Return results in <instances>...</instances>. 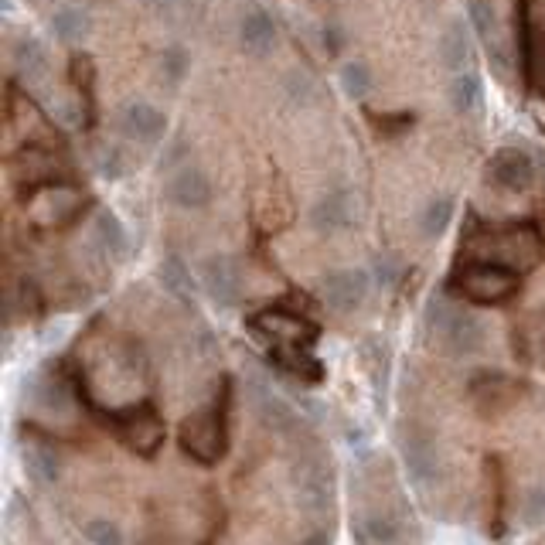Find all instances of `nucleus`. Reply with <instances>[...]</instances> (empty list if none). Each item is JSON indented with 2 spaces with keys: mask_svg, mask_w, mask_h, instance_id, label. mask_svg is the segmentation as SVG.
I'll return each mask as SVG.
<instances>
[{
  "mask_svg": "<svg viewBox=\"0 0 545 545\" xmlns=\"http://www.w3.org/2000/svg\"><path fill=\"white\" fill-rule=\"evenodd\" d=\"M75 396L86 402L92 416H96L123 447H130L133 454L144 460L157 457V450H161L164 443V419L154 409V402H137V406H127V409H99L82 379L75 382Z\"/></svg>",
  "mask_w": 545,
  "mask_h": 545,
  "instance_id": "nucleus-1",
  "label": "nucleus"
},
{
  "mask_svg": "<svg viewBox=\"0 0 545 545\" xmlns=\"http://www.w3.org/2000/svg\"><path fill=\"white\" fill-rule=\"evenodd\" d=\"M229 399H232V382L222 379L218 399L208 409H198L181 423V447L184 454L198 464L212 467L225 457L229 450Z\"/></svg>",
  "mask_w": 545,
  "mask_h": 545,
  "instance_id": "nucleus-2",
  "label": "nucleus"
},
{
  "mask_svg": "<svg viewBox=\"0 0 545 545\" xmlns=\"http://www.w3.org/2000/svg\"><path fill=\"white\" fill-rule=\"evenodd\" d=\"M426 327L440 338V345L450 351L454 358H467L484 345V327L471 314V310H460L450 304L447 297H433L426 304Z\"/></svg>",
  "mask_w": 545,
  "mask_h": 545,
  "instance_id": "nucleus-3",
  "label": "nucleus"
},
{
  "mask_svg": "<svg viewBox=\"0 0 545 545\" xmlns=\"http://www.w3.org/2000/svg\"><path fill=\"white\" fill-rule=\"evenodd\" d=\"M457 290L464 293L471 304L498 307L518 293V273L511 266H501L494 259H481V263H464L457 270Z\"/></svg>",
  "mask_w": 545,
  "mask_h": 545,
  "instance_id": "nucleus-4",
  "label": "nucleus"
},
{
  "mask_svg": "<svg viewBox=\"0 0 545 545\" xmlns=\"http://www.w3.org/2000/svg\"><path fill=\"white\" fill-rule=\"evenodd\" d=\"M249 331L253 338L263 341L266 348H314L317 341V324H310L307 317L290 314L283 307L273 310H259V314L249 317Z\"/></svg>",
  "mask_w": 545,
  "mask_h": 545,
  "instance_id": "nucleus-5",
  "label": "nucleus"
},
{
  "mask_svg": "<svg viewBox=\"0 0 545 545\" xmlns=\"http://www.w3.org/2000/svg\"><path fill=\"white\" fill-rule=\"evenodd\" d=\"M481 253L494 259L501 266H511V270H532L542 259V239L535 229L528 225H515L508 232H494V236H484Z\"/></svg>",
  "mask_w": 545,
  "mask_h": 545,
  "instance_id": "nucleus-6",
  "label": "nucleus"
},
{
  "mask_svg": "<svg viewBox=\"0 0 545 545\" xmlns=\"http://www.w3.org/2000/svg\"><path fill=\"white\" fill-rule=\"evenodd\" d=\"M116 127H120L123 137L133 140V144L154 147L161 144L167 133V116L157 106L144 103V99H130V103H123L120 113H116Z\"/></svg>",
  "mask_w": 545,
  "mask_h": 545,
  "instance_id": "nucleus-7",
  "label": "nucleus"
},
{
  "mask_svg": "<svg viewBox=\"0 0 545 545\" xmlns=\"http://www.w3.org/2000/svg\"><path fill=\"white\" fill-rule=\"evenodd\" d=\"M488 181L498 191H511V195H522L532 188L535 181V164L525 150L518 147H498L488 161Z\"/></svg>",
  "mask_w": 545,
  "mask_h": 545,
  "instance_id": "nucleus-8",
  "label": "nucleus"
},
{
  "mask_svg": "<svg viewBox=\"0 0 545 545\" xmlns=\"http://www.w3.org/2000/svg\"><path fill=\"white\" fill-rule=\"evenodd\" d=\"M198 280H201V290L208 293V300H212L215 307H236L239 304L242 280H239L236 259H229V256L201 259Z\"/></svg>",
  "mask_w": 545,
  "mask_h": 545,
  "instance_id": "nucleus-9",
  "label": "nucleus"
},
{
  "mask_svg": "<svg viewBox=\"0 0 545 545\" xmlns=\"http://www.w3.org/2000/svg\"><path fill=\"white\" fill-rule=\"evenodd\" d=\"M525 396V382H515L501 372H481L471 382V402L477 406V413L484 416H498L505 409L515 406Z\"/></svg>",
  "mask_w": 545,
  "mask_h": 545,
  "instance_id": "nucleus-10",
  "label": "nucleus"
},
{
  "mask_svg": "<svg viewBox=\"0 0 545 545\" xmlns=\"http://www.w3.org/2000/svg\"><path fill=\"white\" fill-rule=\"evenodd\" d=\"M321 297H324V304L331 310H338V314H351V310L362 307L368 297V273L358 270V266L324 273Z\"/></svg>",
  "mask_w": 545,
  "mask_h": 545,
  "instance_id": "nucleus-11",
  "label": "nucleus"
},
{
  "mask_svg": "<svg viewBox=\"0 0 545 545\" xmlns=\"http://www.w3.org/2000/svg\"><path fill=\"white\" fill-rule=\"evenodd\" d=\"M246 389H249V402H253V409L263 426H270L276 433H290L293 426H297V413L290 409V402H283L276 396L263 375H249Z\"/></svg>",
  "mask_w": 545,
  "mask_h": 545,
  "instance_id": "nucleus-12",
  "label": "nucleus"
},
{
  "mask_svg": "<svg viewBox=\"0 0 545 545\" xmlns=\"http://www.w3.org/2000/svg\"><path fill=\"white\" fill-rule=\"evenodd\" d=\"M35 222L45 225V229H65L72 222L75 212H79V195L69 188V184H48L41 188V195L35 198Z\"/></svg>",
  "mask_w": 545,
  "mask_h": 545,
  "instance_id": "nucleus-13",
  "label": "nucleus"
},
{
  "mask_svg": "<svg viewBox=\"0 0 545 545\" xmlns=\"http://www.w3.org/2000/svg\"><path fill=\"white\" fill-rule=\"evenodd\" d=\"M212 178H208L201 167H181L178 174L167 184V198L174 201L184 212H201V208L212 205Z\"/></svg>",
  "mask_w": 545,
  "mask_h": 545,
  "instance_id": "nucleus-14",
  "label": "nucleus"
},
{
  "mask_svg": "<svg viewBox=\"0 0 545 545\" xmlns=\"http://www.w3.org/2000/svg\"><path fill=\"white\" fill-rule=\"evenodd\" d=\"M21 460L38 484H55L58 477H62V457H58L55 443L48 440L45 433L28 430V436H24L21 443Z\"/></svg>",
  "mask_w": 545,
  "mask_h": 545,
  "instance_id": "nucleus-15",
  "label": "nucleus"
},
{
  "mask_svg": "<svg viewBox=\"0 0 545 545\" xmlns=\"http://www.w3.org/2000/svg\"><path fill=\"white\" fill-rule=\"evenodd\" d=\"M297 498L307 515H321L331 505V474L321 457H307L297 474Z\"/></svg>",
  "mask_w": 545,
  "mask_h": 545,
  "instance_id": "nucleus-16",
  "label": "nucleus"
},
{
  "mask_svg": "<svg viewBox=\"0 0 545 545\" xmlns=\"http://www.w3.org/2000/svg\"><path fill=\"white\" fill-rule=\"evenodd\" d=\"M355 222V198L348 195V191H327L314 201V208H310V225H314V232H321V236H334V232L348 229V225Z\"/></svg>",
  "mask_w": 545,
  "mask_h": 545,
  "instance_id": "nucleus-17",
  "label": "nucleus"
},
{
  "mask_svg": "<svg viewBox=\"0 0 545 545\" xmlns=\"http://www.w3.org/2000/svg\"><path fill=\"white\" fill-rule=\"evenodd\" d=\"M518 45H522V69L535 89L545 96V28L528 18L522 4V28H518Z\"/></svg>",
  "mask_w": 545,
  "mask_h": 545,
  "instance_id": "nucleus-18",
  "label": "nucleus"
},
{
  "mask_svg": "<svg viewBox=\"0 0 545 545\" xmlns=\"http://www.w3.org/2000/svg\"><path fill=\"white\" fill-rule=\"evenodd\" d=\"M239 45L246 55L253 58H263L273 52L276 45V21L270 18V11H263V7H249L246 14H242L239 21Z\"/></svg>",
  "mask_w": 545,
  "mask_h": 545,
  "instance_id": "nucleus-19",
  "label": "nucleus"
},
{
  "mask_svg": "<svg viewBox=\"0 0 545 545\" xmlns=\"http://www.w3.org/2000/svg\"><path fill=\"white\" fill-rule=\"evenodd\" d=\"M92 239H96L103 259H123L130 253L127 229H123V222L109 208H96V215H92Z\"/></svg>",
  "mask_w": 545,
  "mask_h": 545,
  "instance_id": "nucleus-20",
  "label": "nucleus"
},
{
  "mask_svg": "<svg viewBox=\"0 0 545 545\" xmlns=\"http://www.w3.org/2000/svg\"><path fill=\"white\" fill-rule=\"evenodd\" d=\"M402 460H406V471L413 481L426 484L436 474V447L426 433H409L402 440Z\"/></svg>",
  "mask_w": 545,
  "mask_h": 545,
  "instance_id": "nucleus-21",
  "label": "nucleus"
},
{
  "mask_svg": "<svg viewBox=\"0 0 545 545\" xmlns=\"http://www.w3.org/2000/svg\"><path fill=\"white\" fill-rule=\"evenodd\" d=\"M440 58L450 72H464L471 62V31L460 18H450L440 35Z\"/></svg>",
  "mask_w": 545,
  "mask_h": 545,
  "instance_id": "nucleus-22",
  "label": "nucleus"
},
{
  "mask_svg": "<svg viewBox=\"0 0 545 545\" xmlns=\"http://www.w3.org/2000/svg\"><path fill=\"white\" fill-rule=\"evenodd\" d=\"M273 362L283 368L287 375H297L300 382L317 385L324 382V365L310 355V348H276L273 351Z\"/></svg>",
  "mask_w": 545,
  "mask_h": 545,
  "instance_id": "nucleus-23",
  "label": "nucleus"
},
{
  "mask_svg": "<svg viewBox=\"0 0 545 545\" xmlns=\"http://www.w3.org/2000/svg\"><path fill=\"white\" fill-rule=\"evenodd\" d=\"M11 58H14V69H18L24 79H41V75L48 72V48L45 41L35 35H24L14 41Z\"/></svg>",
  "mask_w": 545,
  "mask_h": 545,
  "instance_id": "nucleus-24",
  "label": "nucleus"
},
{
  "mask_svg": "<svg viewBox=\"0 0 545 545\" xmlns=\"http://www.w3.org/2000/svg\"><path fill=\"white\" fill-rule=\"evenodd\" d=\"M481 99H484V82L481 75L464 69L454 75V82H450V106L457 109L460 116H471L481 109Z\"/></svg>",
  "mask_w": 545,
  "mask_h": 545,
  "instance_id": "nucleus-25",
  "label": "nucleus"
},
{
  "mask_svg": "<svg viewBox=\"0 0 545 545\" xmlns=\"http://www.w3.org/2000/svg\"><path fill=\"white\" fill-rule=\"evenodd\" d=\"M92 28L89 14L82 11V7H58L52 14V35L58 41H65V45H82Z\"/></svg>",
  "mask_w": 545,
  "mask_h": 545,
  "instance_id": "nucleus-26",
  "label": "nucleus"
},
{
  "mask_svg": "<svg viewBox=\"0 0 545 545\" xmlns=\"http://www.w3.org/2000/svg\"><path fill=\"white\" fill-rule=\"evenodd\" d=\"M399 528L389 515H379V511H368L355 522V542H368V545H396Z\"/></svg>",
  "mask_w": 545,
  "mask_h": 545,
  "instance_id": "nucleus-27",
  "label": "nucleus"
},
{
  "mask_svg": "<svg viewBox=\"0 0 545 545\" xmlns=\"http://www.w3.org/2000/svg\"><path fill=\"white\" fill-rule=\"evenodd\" d=\"M454 198H430L423 205V212H419V232H423V239H440L443 232L450 229V222H454Z\"/></svg>",
  "mask_w": 545,
  "mask_h": 545,
  "instance_id": "nucleus-28",
  "label": "nucleus"
},
{
  "mask_svg": "<svg viewBox=\"0 0 545 545\" xmlns=\"http://www.w3.org/2000/svg\"><path fill=\"white\" fill-rule=\"evenodd\" d=\"M161 287L171 293V297H178L181 304H191V300H195V280H191V273L181 256H167L161 263Z\"/></svg>",
  "mask_w": 545,
  "mask_h": 545,
  "instance_id": "nucleus-29",
  "label": "nucleus"
},
{
  "mask_svg": "<svg viewBox=\"0 0 545 545\" xmlns=\"http://www.w3.org/2000/svg\"><path fill=\"white\" fill-rule=\"evenodd\" d=\"M338 82H341V92H345L348 99L362 103V99H368V92H372V86H375V75L365 62H345V65H341V72H338Z\"/></svg>",
  "mask_w": 545,
  "mask_h": 545,
  "instance_id": "nucleus-30",
  "label": "nucleus"
},
{
  "mask_svg": "<svg viewBox=\"0 0 545 545\" xmlns=\"http://www.w3.org/2000/svg\"><path fill=\"white\" fill-rule=\"evenodd\" d=\"M471 24L477 31V38L484 41V45H494V41H501V21H498V7L491 4V0H471Z\"/></svg>",
  "mask_w": 545,
  "mask_h": 545,
  "instance_id": "nucleus-31",
  "label": "nucleus"
},
{
  "mask_svg": "<svg viewBox=\"0 0 545 545\" xmlns=\"http://www.w3.org/2000/svg\"><path fill=\"white\" fill-rule=\"evenodd\" d=\"M69 72H72V86L79 89V99L86 103V109L92 113V89H96V65H92V58L86 52L72 55L69 62Z\"/></svg>",
  "mask_w": 545,
  "mask_h": 545,
  "instance_id": "nucleus-32",
  "label": "nucleus"
},
{
  "mask_svg": "<svg viewBox=\"0 0 545 545\" xmlns=\"http://www.w3.org/2000/svg\"><path fill=\"white\" fill-rule=\"evenodd\" d=\"M157 65H161V75L171 86H178V82L188 75V69H191V58H188V52H184L181 45H171V48H164L161 52V58H157Z\"/></svg>",
  "mask_w": 545,
  "mask_h": 545,
  "instance_id": "nucleus-33",
  "label": "nucleus"
},
{
  "mask_svg": "<svg viewBox=\"0 0 545 545\" xmlns=\"http://www.w3.org/2000/svg\"><path fill=\"white\" fill-rule=\"evenodd\" d=\"M96 171L103 174L106 181H120L123 174H127V157H123L120 147L106 144L96 150Z\"/></svg>",
  "mask_w": 545,
  "mask_h": 545,
  "instance_id": "nucleus-34",
  "label": "nucleus"
},
{
  "mask_svg": "<svg viewBox=\"0 0 545 545\" xmlns=\"http://www.w3.org/2000/svg\"><path fill=\"white\" fill-rule=\"evenodd\" d=\"M368 120H372L375 133H382V137H399V133L413 127L416 116L413 113H368Z\"/></svg>",
  "mask_w": 545,
  "mask_h": 545,
  "instance_id": "nucleus-35",
  "label": "nucleus"
},
{
  "mask_svg": "<svg viewBox=\"0 0 545 545\" xmlns=\"http://www.w3.org/2000/svg\"><path fill=\"white\" fill-rule=\"evenodd\" d=\"M283 89H287L290 103H297V106L314 103V96H317V86H314V79H310L307 72H287V82H283Z\"/></svg>",
  "mask_w": 545,
  "mask_h": 545,
  "instance_id": "nucleus-36",
  "label": "nucleus"
},
{
  "mask_svg": "<svg viewBox=\"0 0 545 545\" xmlns=\"http://www.w3.org/2000/svg\"><path fill=\"white\" fill-rule=\"evenodd\" d=\"M86 539L92 545H123V532L109 518H92V522H86Z\"/></svg>",
  "mask_w": 545,
  "mask_h": 545,
  "instance_id": "nucleus-37",
  "label": "nucleus"
},
{
  "mask_svg": "<svg viewBox=\"0 0 545 545\" xmlns=\"http://www.w3.org/2000/svg\"><path fill=\"white\" fill-rule=\"evenodd\" d=\"M522 518H525V525H539V522H545V484H539V488L528 491L525 508H522Z\"/></svg>",
  "mask_w": 545,
  "mask_h": 545,
  "instance_id": "nucleus-38",
  "label": "nucleus"
},
{
  "mask_svg": "<svg viewBox=\"0 0 545 545\" xmlns=\"http://www.w3.org/2000/svg\"><path fill=\"white\" fill-rule=\"evenodd\" d=\"M150 7H154V11H157V18H161V21L174 24V21L188 18V11H191V0H150Z\"/></svg>",
  "mask_w": 545,
  "mask_h": 545,
  "instance_id": "nucleus-39",
  "label": "nucleus"
},
{
  "mask_svg": "<svg viewBox=\"0 0 545 545\" xmlns=\"http://www.w3.org/2000/svg\"><path fill=\"white\" fill-rule=\"evenodd\" d=\"M396 276H399L396 259H389V256L375 259V280H379V287H392V283H396Z\"/></svg>",
  "mask_w": 545,
  "mask_h": 545,
  "instance_id": "nucleus-40",
  "label": "nucleus"
},
{
  "mask_svg": "<svg viewBox=\"0 0 545 545\" xmlns=\"http://www.w3.org/2000/svg\"><path fill=\"white\" fill-rule=\"evenodd\" d=\"M297 545H331V542H327V535H324V532H310V535H304V539H300Z\"/></svg>",
  "mask_w": 545,
  "mask_h": 545,
  "instance_id": "nucleus-41",
  "label": "nucleus"
},
{
  "mask_svg": "<svg viewBox=\"0 0 545 545\" xmlns=\"http://www.w3.org/2000/svg\"><path fill=\"white\" fill-rule=\"evenodd\" d=\"M324 38H327V45H331L327 52H338V48H341V35H338V31H334V28H324Z\"/></svg>",
  "mask_w": 545,
  "mask_h": 545,
  "instance_id": "nucleus-42",
  "label": "nucleus"
},
{
  "mask_svg": "<svg viewBox=\"0 0 545 545\" xmlns=\"http://www.w3.org/2000/svg\"><path fill=\"white\" fill-rule=\"evenodd\" d=\"M355 545H368V542H355Z\"/></svg>",
  "mask_w": 545,
  "mask_h": 545,
  "instance_id": "nucleus-43",
  "label": "nucleus"
}]
</instances>
